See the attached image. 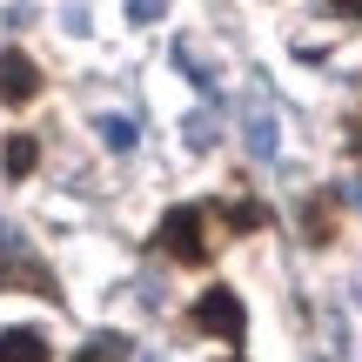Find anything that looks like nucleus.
Here are the masks:
<instances>
[{"label": "nucleus", "instance_id": "f257e3e1", "mask_svg": "<svg viewBox=\"0 0 362 362\" xmlns=\"http://www.w3.org/2000/svg\"><path fill=\"white\" fill-rule=\"evenodd\" d=\"M194 329L215 336V342H242V336H248L242 296H235V288H202V296H194Z\"/></svg>", "mask_w": 362, "mask_h": 362}, {"label": "nucleus", "instance_id": "f03ea898", "mask_svg": "<svg viewBox=\"0 0 362 362\" xmlns=\"http://www.w3.org/2000/svg\"><path fill=\"white\" fill-rule=\"evenodd\" d=\"M155 235H161V248H168L175 262H188V269H194V262H208V215H202V208H188V202L168 208Z\"/></svg>", "mask_w": 362, "mask_h": 362}, {"label": "nucleus", "instance_id": "7ed1b4c3", "mask_svg": "<svg viewBox=\"0 0 362 362\" xmlns=\"http://www.w3.org/2000/svg\"><path fill=\"white\" fill-rule=\"evenodd\" d=\"M34 94H40V67L27 61L21 47H0V101H7V107H27Z\"/></svg>", "mask_w": 362, "mask_h": 362}, {"label": "nucleus", "instance_id": "20e7f679", "mask_svg": "<svg viewBox=\"0 0 362 362\" xmlns=\"http://www.w3.org/2000/svg\"><path fill=\"white\" fill-rule=\"evenodd\" d=\"M242 134H248V155H255V161H275V155H282V134H275V115H269L262 94H255V107H248Z\"/></svg>", "mask_w": 362, "mask_h": 362}, {"label": "nucleus", "instance_id": "39448f33", "mask_svg": "<svg viewBox=\"0 0 362 362\" xmlns=\"http://www.w3.org/2000/svg\"><path fill=\"white\" fill-rule=\"evenodd\" d=\"M0 362H54V349L40 329H7L0 336Z\"/></svg>", "mask_w": 362, "mask_h": 362}, {"label": "nucleus", "instance_id": "423d86ee", "mask_svg": "<svg viewBox=\"0 0 362 362\" xmlns=\"http://www.w3.org/2000/svg\"><path fill=\"white\" fill-rule=\"evenodd\" d=\"M40 161V141L34 134H7V148H0V168H7V181H27Z\"/></svg>", "mask_w": 362, "mask_h": 362}, {"label": "nucleus", "instance_id": "0eeeda50", "mask_svg": "<svg viewBox=\"0 0 362 362\" xmlns=\"http://www.w3.org/2000/svg\"><path fill=\"white\" fill-rule=\"evenodd\" d=\"M221 221H228L235 235H255L262 221H269V208H262V202H221Z\"/></svg>", "mask_w": 362, "mask_h": 362}, {"label": "nucleus", "instance_id": "6e6552de", "mask_svg": "<svg viewBox=\"0 0 362 362\" xmlns=\"http://www.w3.org/2000/svg\"><path fill=\"white\" fill-rule=\"evenodd\" d=\"M94 128H101V141L115 148V155H128V148H134V121H128V115H101Z\"/></svg>", "mask_w": 362, "mask_h": 362}, {"label": "nucleus", "instance_id": "1a4fd4ad", "mask_svg": "<svg viewBox=\"0 0 362 362\" xmlns=\"http://www.w3.org/2000/svg\"><path fill=\"white\" fill-rule=\"evenodd\" d=\"M134 349H128V336H94L88 349H81V362H128Z\"/></svg>", "mask_w": 362, "mask_h": 362}, {"label": "nucleus", "instance_id": "9d476101", "mask_svg": "<svg viewBox=\"0 0 362 362\" xmlns=\"http://www.w3.org/2000/svg\"><path fill=\"white\" fill-rule=\"evenodd\" d=\"M188 148H215V134H221V121H215V107H202V115H188Z\"/></svg>", "mask_w": 362, "mask_h": 362}, {"label": "nucleus", "instance_id": "9b49d317", "mask_svg": "<svg viewBox=\"0 0 362 362\" xmlns=\"http://www.w3.org/2000/svg\"><path fill=\"white\" fill-rule=\"evenodd\" d=\"M161 13H168V0H128V21H134V27L161 21Z\"/></svg>", "mask_w": 362, "mask_h": 362}, {"label": "nucleus", "instance_id": "f8f14e48", "mask_svg": "<svg viewBox=\"0 0 362 362\" xmlns=\"http://www.w3.org/2000/svg\"><path fill=\"white\" fill-rule=\"evenodd\" d=\"M309 242H329V202H309Z\"/></svg>", "mask_w": 362, "mask_h": 362}, {"label": "nucleus", "instance_id": "ddd939ff", "mask_svg": "<svg viewBox=\"0 0 362 362\" xmlns=\"http://www.w3.org/2000/svg\"><path fill=\"white\" fill-rule=\"evenodd\" d=\"M329 7H336V13H349V21L362 27V0H329Z\"/></svg>", "mask_w": 362, "mask_h": 362}, {"label": "nucleus", "instance_id": "4468645a", "mask_svg": "<svg viewBox=\"0 0 362 362\" xmlns=\"http://www.w3.org/2000/svg\"><path fill=\"white\" fill-rule=\"evenodd\" d=\"M342 202H349V208H362V181H349V188H342Z\"/></svg>", "mask_w": 362, "mask_h": 362}, {"label": "nucleus", "instance_id": "2eb2a0df", "mask_svg": "<svg viewBox=\"0 0 362 362\" xmlns=\"http://www.w3.org/2000/svg\"><path fill=\"white\" fill-rule=\"evenodd\" d=\"M349 148H356V155H362V121H349Z\"/></svg>", "mask_w": 362, "mask_h": 362}]
</instances>
